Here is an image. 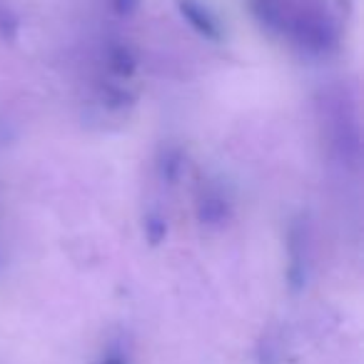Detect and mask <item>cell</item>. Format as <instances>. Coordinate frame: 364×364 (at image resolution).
Instances as JSON below:
<instances>
[{
  "instance_id": "6da1fadb",
  "label": "cell",
  "mask_w": 364,
  "mask_h": 364,
  "mask_svg": "<svg viewBox=\"0 0 364 364\" xmlns=\"http://www.w3.org/2000/svg\"><path fill=\"white\" fill-rule=\"evenodd\" d=\"M329 130H332V147L344 165H359L362 157V132H359V117L352 100L344 92H337L329 102Z\"/></svg>"
},
{
  "instance_id": "7a4b0ae2",
  "label": "cell",
  "mask_w": 364,
  "mask_h": 364,
  "mask_svg": "<svg viewBox=\"0 0 364 364\" xmlns=\"http://www.w3.org/2000/svg\"><path fill=\"white\" fill-rule=\"evenodd\" d=\"M289 31L299 48H304L312 55H324L332 53L339 43V33L334 21L319 8H307L299 11L294 18H289Z\"/></svg>"
},
{
  "instance_id": "3957f363",
  "label": "cell",
  "mask_w": 364,
  "mask_h": 364,
  "mask_svg": "<svg viewBox=\"0 0 364 364\" xmlns=\"http://www.w3.org/2000/svg\"><path fill=\"white\" fill-rule=\"evenodd\" d=\"M287 257H289V267H287L289 287H292L294 292H299V289L307 284V277H309V230H307V223H302V220L289 225Z\"/></svg>"
},
{
  "instance_id": "277c9868",
  "label": "cell",
  "mask_w": 364,
  "mask_h": 364,
  "mask_svg": "<svg viewBox=\"0 0 364 364\" xmlns=\"http://www.w3.org/2000/svg\"><path fill=\"white\" fill-rule=\"evenodd\" d=\"M177 11H180L182 21L188 23L198 36H203L210 43L223 41V26L215 18V13L205 6L203 0H177Z\"/></svg>"
},
{
  "instance_id": "5b68a950",
  "label": "cell",
  "mask_w": 364,
  "mask_h": 364,
  "mask_svg": "<svg viewBox=\"0 0 364 364\" xmlns=\"http://www.w3.org/2000/svg\"><path fill=\"white\" fill-rule=\"evenodd\" d=\"M247 6L262 31L272 33V36H279V33L287 31L289 16L282 0H247Z\"/></svg>"
},
{
  "instance_id": "8992f818",
  "label": "cell",
  "mask_w": 364,
  "mask_h": 364,
  "mask_svg": "<svg viewBox=\"0 0 364 364\" xmlns=\"http://www.w3.org/2000/svg\"><path fill=\"white\" fill-rule=\"evenodd\" d=\"M230 218H232V208H230L228 198L220 190H208V193L200 195L198 200L200 225H205L210 230H220L230 223Z\"/></svg>"
},
{
  "instance_id": "52a82bcc",
  "label": "cell",
  "mask_w": 364,
  "mask_h": 364,
  "mask_svg": "<svg viewBox=\"0 0 364 364\" xmlns=\"http://www.w3.org/2000/svg\"><path fill=\"white\" fill-rule=\"evenodd\" d=\"M105 60H107V70H110L115 77H122V80L132 77V75H135V70H137L135 50H132V48L127 46V43H122V41H115V43H110V46H107Z\"/></svg>"
},
{
  "instance_id": "ba28073f",
  "label": "cell",
  "mask_w": 364,
  "mask_h": 364,
  "mask_svg": "<svg viewBox=\"0 0 364 364\" xmlns=\"http://www.w3.org/2000/svg\"><path fill=\"white\" fill-rule=\"evenodd\" d=\"M180 172H182V152L177 150V147H165L160 155V162H157V175H160V180L167 182V185H175Z\"/></svg>"
},
{
  "instance_id": "9c48e42d",
  "label": "cell",
  "mask_w": 364,
  "mask_h": 364,
  "mask_svg": "<svg viewBox=\"0 0 364 364\" xmlns=\"http://www.w3.org/2000/svg\"><path fill=\"white\" fill-rule=\"evenodd\" d=\"M257 357L259 364H279V359H282V339H279L277 329H269L262 337V342L257 347Z\"/></svg>"
},
{
  "instance_id": "30bf717a",
  "label": "cell",
  "mask_w": 364,
  "mask_h": 364,
  "mask_svg": "<svg viewBox=\"0 0 364 364\" xmlns=\"http://www.w3.org/2000/svg\"><path fill=\"white\" fill-rule=\"evenodd\" d=\"M142 232H145L147 242H150L152 247H157V245H162L167 237V220L162 218L160 213H150L145 218V223H142Z\"/></svg>"
},
{
  "instance_id": "8fae6325",
  "label": "cell",
  "mask_w": 364,
  "mask_h": 364,
  "mask_svg": "<svg viewBox=\"0 0 364 364\" xmlns=\"http://www.w3.org/2000/svg\"><path fill=\"white\" fill-rule=\"evenodd\" d=\"M18 33H21V23H18V16L11 11V8L0 0V38L8 43L18 41Z\"/></svg>"
},
{
  "instance_id": "7c38bea8",
  "label": "cell",
  "mask_w": 364,
  "mask_h": 364,
  "mask_svg": "<svg viewBox=\"0 0 364 364\" xmlns=\"http://www.w3.org/2000/svg\"><path fill=\"white\" fill-rule=\"evenodd\" d=\"M102 102H105L107 107H112V110H122V107H127L132 102V95L122 90V87L107 85L105 90H102Z\"/></svg>"
},
{
  "instance_id": "4fadbf2b",
  "label": "cell",
  "mask_w": 364,
  "mask_h": 364,
  "mask_svg": "<svg viewBox=\"0 0 364 364\" xmlns=\"http://www.w3.org/2000/svg\"><path fill=\"white\" fill-rule=\"evenodd\" d=\"M110 6L120 18H130V16H135L137 8H140V0H110Z\"/></svg>"
},
{
  "instance_id": "5bb4252c",
  "label": "cell",
  "mask_w": 364,
  "mask_h": 364,
  "mask_svg": "<svg viewBox=\"0 0 364 364\" xmlns=\"http://www.w3.org/2000/svg\"><path fill=\"white\" fill-rule=\"evenodd\" d=\"M97 364H127V359L122 357V354H117V352H112V354H107L102 362H97Z\"/></svg>"
}]
</instances>
